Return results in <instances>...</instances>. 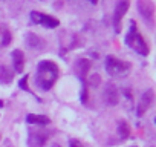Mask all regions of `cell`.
Here are the masks:
<instances>
[{"label": "cell", "mask_w": 156, "mask_h": 147, "mask_svg": "<svg viewBox=\"0 0 156 147\" xmlns=\"http://www.w3.org/2000/svg\"><path fill=\"white\" fill-rule=\"evenodd\" d=\"M31 20L35 25H40V26H44V28H49V29H54V28H57L60 25L58 19H55L52 16H48V14H43V13H38V11L31 13Z\"/></svg>", "instance_id": "obj_4"}, {"label": "cell", "mask_w": 156, "mask_h": 147, "mask_svg": "<svg viewBox=\"0 0 156 147\" xmlns=\"http://www.w3.org/2000/svg\"><path fill=\"white\" fill-rule=\"evenodd\" d=\"M104 67L110 77H126L130 72V64L124 60H119L113 55H109L106 58Z\"/></svg>", "instance_id": "obj_3"}, {"label": "cell", "mask_w": 156, "mask_h": 147, "mask_svg": "<svg viewBox=\"0 0 156 147\" xmlns=\"http://www.w3.org/2000/svg\"><path fill=\"white\" fill-rule=\"evenodd\" d=\"M12 41V34L6 26H0V49H3L6 46H9V43Z\"/></svg>", "instance_id": "obj_13"}, {"label": "cell", "mask_w": 156, "mask_h": 147, "mask_svg": "<svg viewBox=\"0 0 156 147\" xmlns=\"http://www.w3.org/2000/svg\"><path fill=\"white\" fill-rule=\"evenodd\" d=\"M26 41H28V46H29V48H34V49L41 48V45H43V41L40 40V37L35 35V34H28Z\"/></svg>", "instance_id": "obj_16"}, {"label": "cell", "mask_w": 156, "mask_h": 147, "mask_svg": "<svg viewBox=\"0 0 156 147\" xmlns=\"http://www.w3.org/2000/svg\"><path fill=\"white\" fill-rule=\"evenodd\" d=\"M126 43L130 49H133L136 54L139 55H148V45L147 41L144 40V37L141 35V32L138 31V26L135 22H130V29H129V34L126 37Z\"/></svg>", "instance_id": "obj_2"}, {"label": "cell", "mask_w": 156, "mask_h": 147, "mask_svg": "<svg viewBox=\"0 0 156 147\" xmlns=\"http://www.w3.org/2000/svg\"><path fill=\"white\" fill-rule=\"evenodd\" d=\"M26 121L29 124H35V126H48L51 123L49 117H46V115H37V113H29L26 117Z\"/></svg>", "instance_id": "obj_12"}, {"label": "cell", "mask_w": 156, "mask_h": 147, "mask_svg": "<svg viewBox=\"0 0 156 147\" xmlns=\"http://www.w3.org/2000/svg\"><path fill=\"white\" fill-rule=\"evenodd\" d=\"M11 55H12L14 70H16L17 74H22V72H23V67H25V54H23L20 49H14Z\"/></svg>", "instance_id": "obj_10"}, {"label": "cell", "mask_w": 156, "mask_h": 147, "mask_svg": "<svg viewBox=\"0 0 156 147\" xmlns=\"http://www.w3.org/2000/svg\"><path fill=\"white\" fill-rule=\"evenodd\" d=\"M19 84H20V88H22L23 91H29V89H28V75H25V77L20 80Z\"/></svg>", "instance_id": "obj_17"}, {"label": "cell", "mask_w": 156, "mask_h": 147, "mask_svg": "<svg viewBox=\"0 0 156 147\" xmlns=\"http://www.w3.org/2000/svg\"><path fill=\"white\" fill-rule=\"evenodd\" d=\"M153 97H154V94H153L151 89H148V91H145V92L142 94L141 101H139V104H138V112H136L138 117H142V115L148 110L150 104L153 103Z\"/></svg>", "instance_id": "obj_8"}, {"label": "cell", "mask_w": 156, "mask_h": 147, "mask_svg": "<svg viewBox=\"0 0 156 147\" xmlns=\"http://www.w3.org/2000/svg\"><path fill=\"white\" fill-rule=\"evenodd\" d=\"M69 147H83V144L78 139H70L69 141Z\"/></svg>", "instance_id": "obj_18"}, {"label": "cell", "mask_w": 156, "mask_h": 147, "mask_svg": "<svg viewBox=\"0 0 156 147\" xmlns=\"http://www.w3.org/2000/svg\"><path fill=\"white\" fill-rule=\"evenodd\" d=\"M129 6H130V0H118V3L115 6V13H113V28L116 32H119L121 29V20L129 11Z\"/></svg>", "instance_id": "obj_6"}, {"label": "cell", "mask_w": 156, "mask_h": 147, "mask_svg": "<svg viewBox=\"0 0 156 147\" xmlns=\"http://www.w3.org/2000/svg\"><path fill=\"white\" fill-rule=\"evenodd\" d=\"M98 2V0H90V3H97Z\"/></svg>", "instance_id": "obj_19"}, {"label": "cell", "mask_w": 156, "mask_h": 147, "mask_svg": "<svg viewBox=\"0 0 156 147\" xmlns=\"http://www.w3.org/2000/svg\"><path fill=\"white\" fill-rule=\"evenodd\" d=\"M2 106H3V103H2V101H0V107H2Z\"/></svg>", "instance_id": "obj_20"}, {"label": "cell", "mask_w": 156, "mask_h": 147, "mask_svg": "<svg viewBox=\"0 0 156 147\" xmlns=\"http://www.w3.org/2000/svg\"><path fill=\"white\" fill-rule=\"evenodd\" d=\"M58 74L60 69L58 66L51 61V60H43L38 63L37 66V72H35V84L41 89V91H49L52 89V86L55 84V81L58 80Z\"/></svg>", "instance_id": "obj_1"}, {"label": "cell", "mask_w": 156, "mask_h": 147, "mask_svg": "<svg viewBox=\"0 0 156 147\" xmlns=\"http://www.w3.org/2000/svg\"><path fill=\"white\" fill-rule=\"evenodd\" d=\"M12 78H14V74L9 70V67H6V66L0 67V83L8 84L12 81Z\"/></svg>", "instance_id": "obj_14"}, {"label": "cell", "mask_w": 156, "mask_h": 147, "mask_svg": "<svg viewBox=\"0 0 156 147\" xmlns=\"http://www.w3.org/2000/svg\"><path fill=\"white\" fill-rule=\"evenodd\" d=\"M104 100L109 106H115L119 101V92L116 89L115 84H107L106 91H104Z\"/></svg>", "instance_id": "obj_9"}, {"label": "cell", "mask_w": 156, "mask_h": 147, "mask_svg": "<svg viewBox=\"0 0 156 147\" xmlns=\"http://www.w3.org/2000/svg\"><path fill=\"white\" fill-rule=\"evenodd\" d=\"M90 69V61L83 58V60H78L76 64H75V72H76V75L80 77L81 80H86L87 77V72Z\"/></svg>", "instance_id": "obj_11"}, {"label": "cell", "mask_w": 156, "mask_h": 147, "mask_svg": "<svg viewBox=\"0 0 156 147\" xmlns=\"http://www.w3.org/2000/svg\"><path fill=\"white\" fill-rule=\"evenodd\" d=\"M118 135L121 139H127L129 135H130V127L126 121H119L118 123Z\"/></svg>", "instance_id": "obj_15"}, {"label": "cell", "mask_w": 156, "mask_h": 147, "mask_svg": "<svg viewBox=\"0 0 156 147\" xmlns=\"http://www.w3.org/2000/svg\"><path fill=\"white\" fill-rule=\"evenodd\" d=\"M49 139V135L46 132H41V130H34V132H29V136H28V145L29 147H43Z\"/></svg>", "instance_id": "obj_7"}, {"label": "cell", "mask_w": 156, "mask_h": 147, "mask_svg": "<svg viewBox=\"0 0 156 147\" xmlns=\"http://www.w3.org/2000/svg\"><path fill=\"white\" fill-rule=\"evenodd\" d=\"M138 11L141 14V17L147 22L148 26H153L154 22V6L150 0H139L138 2Z\"/></svg>", "instance_id": "obj_5"}]
</instances>
